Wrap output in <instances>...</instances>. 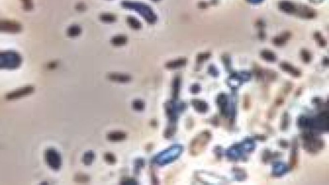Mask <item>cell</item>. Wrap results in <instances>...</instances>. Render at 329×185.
<instances>
[{
  "mask_svg": "<svg viewBox=\"0 0 329 185\" xmlns=\"http://www.w3.org/2000/svg\"><path fill=\"white\" fill-rule=\"evenodd\" d=\"M180 153V149L178 147H172L169 150H165L164 153L159 154L156 158V162L159 164H163L172 161L174 159L179 155Z\"/></svg>",
  "mask_w": 329,
  "mask_h": 185,
  "instance_id": "obj_1",
  "label": "cell"
},
{
  "mask_svg": "<svg viewBox=\"0 0 329 185\" xmlns=\"http://www.w3.org/2000/svg\"><path fill=\"white\" fill-rule=\"evenodd\" d=\"M107 137L109 140H111L113 142H118V141H121V140H124L126 137V134L125 133H123V132L117 131V132H112V133H109Z\"/></svg>",
  "mask_w": 329,
  "mask_h": 185,
  "instance_id": "obj_2",
  "label": "cell"
},
{
  "mask_svg": "<svg viewBox=\"0 0 329 185\" xmlns=\"http://www.w3.org/2000/svg\"><path fill=\"white\" fill-rule=\"evenodd\" d=\"M109 78L111 81H117L120 82H129L131 80V78L129 76H127L125 75H121V74H111L109 76Z\"/></svg>",
  "mask_w": 329,
  "mask_h": 185,
  "instance_id": "obj_3",
  "label": "cell"
},
{
  "mask_svg": "<svg viewBox=\"0 0 329 185\" xmlns=\"http://www.w3.org/2000/svg\"><path fill=\"white\" fill-rule=\"evenodd\" d=\"M281 68H282L284 71H287L289 73H290V74L295 77H298L300 75V72L297 70L296 69H295L294 68H293L292 66H291L290 64H286V63H283L281 64Z\"/></svg>",
  "mask_w": 329,
  "mask_h": 185,
  "instance_id": "obj_4",
  "label": "cell"
},
{
  "mask_svg": "<svg viewBox=\"0 0 329 185\" xmlns=\"http://www.w3.org/2000/svg\"><path fill=\"white\" fill-rule=\"evenodd\" d=\"M94 157H95V156H94V154L91 151L87 152V153H86L83 156V157H82L83 163L87 165L91 164L92 161H93Z\"/></svg>",
  "mask_w": 329,
  "mask_h": 185,
  "instance_id": "obj_5",
  "label": "cell"
},
{
  "mask_svg": "<svg viewBox=\"0 0 329 185\" xmlns=\"http://www.w3.org/2000/svg\"><path fill=\"white\" fill-rule=\"evenodd\" d=\"M185 64H186L185 59H179V60H177V61L170 62L166 66L168 68H175L182 66H184Z\"/></svg>",
  "mask_w": 329,
  "mask_h": 185,
  "instance_id": "obj_6",
  "label": "cell"
},
{
  "mask_svg": "<svg viewBox=\"0 0 329 185\" xmlns=\"http://www.w3.org/2000/svg\"><path fill=\"white\" fill-rule=\"evenodd\" d=\"M193 104L195 108L200 112H205L206 111L207 106L205 102H203L199 100H194Z\"/></svg>",
  "mask_w": 329,
  "mask_h": 185,
  "instance_id": "obj_7",
  "label": "cell"
},
{
  "mask_svg": "<svg viewBox=\"0 0 329 185\" xmlns=\"http://www.w3.org/2000/svg\"><path fill=\"white\" fill-rule=\"evenodd\" d=\"M261 55L267 61H274L275 59V55L270 51H263L261 53Z\"/></svg>",
  "mask_w": 329,
  "mask_h": 185,
  "instance_id": "obj_8",
  "label": "cell"
},
{
  "mask_svg": "<svg viewBox=\"0 0 329 185\" xmlns=\"http://www.w3.org/2000/svg\"><path fill=\"white\" fill-rule=\"evenodd\" d=\"M112 43L115 45H122L126 43V38L124 36L115 37L113 39Z\"/></svg>",
  "mask_w": 329,
  "mask_h": 185,
  "instance_id": "obj_9",
  "label": "cell"
},
{
  "mask_svg": "<svg viewBox=\"0 0 329 185\" xmlns=\"http://www.w3.org/2000/svg\"><path fill=\"white\" fill-rule=\"evenodd\" d=\"M132 107L135 110L137 111H142L144 109L145 104L143 101L140 100H136L133 102Z\"/></svg>",
  "mask_w": 329,
  "mask_h": 185,
  "instance_id": "obj_10",
  "label": "cell"
},
{
  "mask_svg": "<svg viewBox=\"0 0 329 185\" xmlns=\"http://www.w3.org/2000/svg\"><path fill=\"white\" fill-rule=\"evenodd\" d=\"M104 159L105 160L109 163H114L115 162V156H114L113 154H109V153H107L104 155Z\"/></svg>",
  "mask_w": 329,
  "mask_h": 185,
  "instance_id": "obj_11",
  "label": "cell"
},
{
  "mask_svg": "<svg viewBox=\"0 0 329 185\" xmlns=\"http://www.w3.org/2000/svg\"><path fill=\"white\" fill-rule=\"evenodd\" d=\"M301 57H302V59H303V61H305V62H308L310 61L311 56H310L309 53H308L307 51H306V50L302 51H301Z\"/></svg>",
  "mask_w": 329,
  "mask_h": 185,
  "instance_id": "obj_12",
  "label": "cell"
},
{
  "mask_svg": "<svg viewBox=\"0 0 329 185\" xmlns=\"http://www.w3.org/2000/svg\"><path fill=\"white\" fill-rule=\"evenodd\" d=\"M210 56V54H201V55H199L198 57V61H203V60H205V59L208 58Z\"/></svg>",
  "mask_w": 329,
  "mask_h": 185,
  "instance_id": "obj_13",
  "label": "cell"
},
{
  "mask_svg": "<svg viewBox=\"0 0 329 185\" xmlns=\"http://www.w3.org/2000/svg\"><path fill=\"white\" fill-rule=\"evenodd\" d=\"M103 17H104V19H103V20L104 21H113L114 20V17L113 16H107V15H105L103 16Z\"/></svg>",
  "mask_w": 329,
  "mask_h": 185,
  "instance_id": "obj_14",
  "label": "cell"
},
{
  "mask_svg": "<svg viewBox=\"0 0 329 185\" xmlns=\"http://www.w3.org/2000/svg\"><path fill=\"white\" fill-rule=\"evenodd\" d=\"M122 184H136L137 183L136 181H135V180L133 179H130V181H129V179H127L125 180V181H123L122 182Z\"/></svg>",
  "mask_w": 329,
  "mask_h": 185,
  "instance_id": "obj_15",
  "label": "cell"
}]
</instances>
